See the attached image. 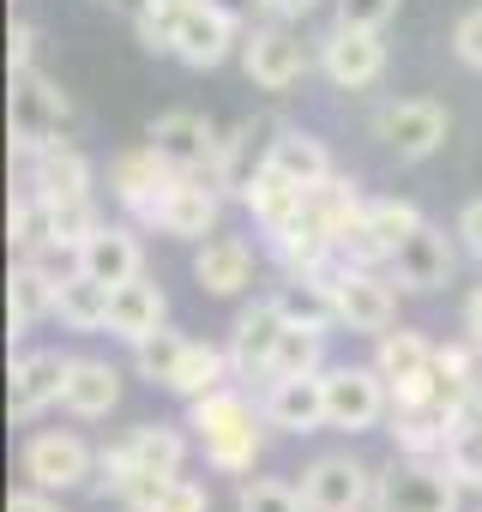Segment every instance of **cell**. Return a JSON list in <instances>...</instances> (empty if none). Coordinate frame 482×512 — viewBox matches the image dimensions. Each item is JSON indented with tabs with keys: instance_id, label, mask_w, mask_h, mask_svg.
I'll return each instance as SVG.
<instances>
[{
	"instance_id": "1",
	"label": "cell",
	"mask_w": 482,
	"mask_h": 512,
	"mask_svg": "<svg viewBox=\"0 0 482 512\" xmlns=\"http://www.w3.org/2000/svg\"><path fill=\"white\" fill-rule=\"evenodd\" d=\"M260 422H266V416H254V404L241 398L235 386H217V392L193 398V422H187V428L199 434L211 470H223V476H248L254 458H260Z\"/></svg>"
},
{
	"instance_id": "2",
	"label": "cell",
	"mask_w": 482,
	"mask_h": 512,
	"mask_svg": "<svg viewBox=\"0 0 482 512\" xmlns=\"http://www.w3.org/2000/svg\"><path fill=\"white\" fill-rule=\"evenodd\" d=\"M464 482L446 458H392L374 476V512H458Z\"/></svg>"
},
{
	"instance_id": "3",
	"label": "cell",
	"mask_w": 482,
	"mask_h": 512,
	"mask_svg": "<svg viewBox=\"0 0 482 512\" xmlns=\"http://www.w3.org/2000/svg\"><path fill=\"white\" fill-rule=\"evenodd\" d=\"M241 43V19L223 7V0H187V7L169 19V55L187 67H223L229 49Z\"/></svg>"
},
{
	"instance_id": "4",
	"label": "cell",
	"mask_w": 482,
	"mask_h": 512,
	"mask_svg": "<svg viewBox=\"0 0 482 512\" xmlns=\"http://www.w3.org/2000/svg\"><path fill=\"white\" fill-rule=\"evenodd\" d=\"M326 284H332L338 326L368 332V338H380V332L398 326V296H392V284H386L374 266H350V260H338V266L326 272Z\"/></svg>"
},
{
	"instance_id": "5",
	"label": "cell",
	"mask_w": 482,
	"mask_h": 512,
	"mask_svg": "<svg viewBox=\"0 0 482 512\" xmlns=\"http://www.w3.org/2000/svg\"><path fill=\"white\" fill-rule=\"evenodd\" d=\"M446 133H452V115L434 97H398V103H380V115H374V139L404 163L434 157L446 145Z\"/></svg>"
},
{
	"instance_id": "6",
	"label": "cell",
	"mask_w": 482,
	"mask_h": 512,
	"mask_svg": "<svg viewBox=\"0 0 482 512\" xmlns=\"http://www.w3.org/2000/svg\"><path fill=\"white\" fill-rule=\"evenodd\" d=\"M145 145H151L175 175H199V181H211V175H217V157H223L217 127H211L205 115H193V109L157 115V121L145 127Z\"/></svg>"
},
{
	"instance_id": "7",
	"label": "cell",
	"mask_w": 482,
	"mask_h": 512,
	"mask_svg": "<svg viewBox=\"0 0 482 512\" xmlns=\"http://www.w3.org/2000/svg\"><path fill=\"white\" fill-rule=\"evenodd\" d=\"M7 115H13V151L19 157H31V151H43V145H55L61 139V127H67V97L37 73V67H19L13 73V103H7Z\"/></svg>"
},
{
	"instance_id": "8",
	"label": "cell",
	"mask_w": 482,
	"mask_h": 512,
	"mask_svg": "<svg viewBox=\"0 0 482 512\" xmlns=\"http://www.w3.org/2000/svg\"><path fill=\"white\" fill-rule=\"evenodd\" d=\"M392 410V386L380 368H326V428L338 434H368Z\"/></svg>"
},
{
	"instance_id": "9",
	"label": "cell",
	"mask_w": 482,
	"mask_h": 512,
	"mask_svg": "<svg viewBox=\"0 0 482 512\" xmlns=\"http://www.w3.org/2000/svg\"><path fill=\"white\" fill-rule=\"evenodd\" d=\"M320 67H326V79L338 85V91H368V85H380V73H386V37L374 31V25H332L326 37H320Z\"/></svg>"
},
{
	"instance_id": "10",
	"label": "cell",
	"mask_w": 482,
	"mask_h": 512,
	"mask_svg": "<svg viewBox=\"0 0 482 512\" xmlns=\"http://www.w3.org/2000/svg\"><path fill=\"white\" fill-rule=\"evenodd\" d=\"M374 368L392 386V410L398 404H428L434 398V374H440V350L422 332H380Z\"/></svg>"
},
{
	"instance_id": "11",
	"label": "cell",
	"mask_w": 482,
	"mask_h": 512,
	"mask_svg": "<svg viewBox=\"0 0 482 512\" xmlns=\"http://www.w3.org/2000/svg\"><path fill=\"white\" fill-rule=\"evenodd\" d=\"M181 187V175L151 151V145H139V151H121L115 163H109V193L139 217V223H157L163 217V205H169V193Z\"/></svg>"
},
{
	"instance_id": "12",
	"label": "cell",
	"mask_w": 482,
	"mask_h": 512,
	"mask_svg": "<svg viewBox=\"0 0 482 512\" xmlns=\"http://www.w3.org/2000/svg\"><path fill=\"white\" fill-rule=\"evenodd\" d=\"M19 464H25V476H31L37 488H49V494L85 488V482L97 476V452H91L79 434H67V428H43V434H31Z\"/></svg>"
},
{
	"instance_id": "13",
	"label": "cell",
	"mask_w": 482,
	"mask_h": 512,
	"mask_svg": "<svg viewBox=\"0 0 482 512\" xmlns=\"http://www.w3.org/2000/svg\"><path fill=\"white\" fill-rule=\"evenodd\" d=\"M284 326H290V314H284L278 296H260V302H248L235 314V326H229V368H235V380H254V374L266 380Z\"/></svg>"
},
{
	"instance_id": "14",
	"label": "cell",
	"mask_w": 482,
	"mask_h": 512,
	"mask_svg": "<svg viewBox=\"0 0 482 512\" xmlns=\"http://www.w3.org/2000/svg\"><path fill=\"white\" fill-rule=\"evenodd\" d=\"M302 500H308V512H362V506H374V482H368L362 458L326 452L302 470Z\"/></svg>"
},
{
	"instance_id": "15",
	"label": "cell",
	"mask_w": 482,
	"mask_h": 512,
	"mask_svg": "<svg viewBox=\"0 0 482 512\" xmlns=\"http://www.w3.org/2000/svg\"><path fill=\"white\" fill-rule=\"evenodd\" d=\"M241 73H248L260 91H290L308 73V49L284 25H260V31L241 37Z\"/></svg>"
},
{
	"instance_id": "16",
	"label": "cell",
	"mask_w": 482,
	"mask_h": 512,
	"mask_svg": "<svg viewBox=\"0 0 482 512\" xmlns=\"http://www.w3.org/2000/svg\"><path fill=\"white\" fill-rule=\"evenodd\" d=\"M67 368H73V356H61V350H25V356L13 362V386H7L13 422H37L49 404H61Z\"/></svg>"
},
{
	"instance_id": "17",
	"label": "cell",
	"mask_w": 482,
	"mask_h": 512,
	"mask_svg": "<svg viewBox=\"0 0 482 512\" xmlns=\"http://www.w3.org/2000/svg\"><path fill=\"white\" fill-rule=\"evenodd\" d=\"M260 416H266V428H278V434H320V428H326V368H320V374L272 380L266 398H260Z\"/></svg>"
},
{
	"instance_id": "18",
	"label": "cell",
	"mask_w": 482,
	"mask_h": 512,
	"mask_svg": "<svg viewBox=\"0 0 482 512\" xmlns=\"http://www.w3.org/2000/svg\"><path fill=\"white\" fill-rule=\"evenodd\" d=\"M241 205H248V211L260 217V229L278 241V235H290V229L308 217V187H296V181L278 175L272 163H254V175L241 181Z\"/></svg>"
},
{
	"instance_id": "19",
	"label": "cell",
	"mask_w": 482,
	"mask_h": 512,
	"mask_svg": "<svg viewBox=\"0 0 482 512\" xmlns=\"http://www.w3.org/2000/svg\"><path fill=\"white\" fill-rule=\"evenodd\" d=\"M392 278L404 284V290H446L452 284V241H446V229H434V223H422L416 235H404L398 247H392Z\"/></svg>"
},
{
	"instance_id": "20",
	"label": "cell",
	"mask_w": 482,
	"mask_h": 512,
	"mask_svg": "<svg viewBox=\"0 0 482 512\" xmlns=\"http://www.w3.org/2000/svg\"><path fill=\"white\" fill-rule=\"evenodd\" d=\"M73 266L115 290V284H127V278H139V272H145V247H139V235H133L127 223H103V229L73 253Z\"/></svg>"
},
{
	"instance_id": "21",
	"label": "cell",
	"mask_w": 482,
	"mask_h": 512,
	"mask_svg": "<svg viewBox=\"0 0 482 512\" xmlns=\"http://www.w3.org/2000/svg\"><path fill=\"white\" fill-rule=\"evenodd\" d=\"M193 284L205 296H241V290L254 284V253H248V241H235V235L199 241V253H193Z\"/></svg>"
},
{
	"instance_id": "22",
	"label": "cell",
	"mask_w": 482,
	"mask_h": 512,
	"mask_svg": "<svg viewBox=\"0 0 482 512\" xmlns=\"http://www.w3.org/2000/svg\"><path fill=\"white\" fill-rule=\"evenodd\" d=\"M163 320H169V296H163L145 272H139V278H127V284H115V296H109V332H115L121 344L151 338Z\"/></svg>"
},
{
	"instance_id": "23",
	"label": "cell",
	"mask_w": 482,
	"mask_h": 512,
	"mask_svg": "<svg viewBox=\"0 0 482 512\" xmlns=\"http://www.w3.org/2000/svg\"><path fill=\"white\" fill-rule=\"evenodd\" d=\"M260 163H272L278 175H290L296 187H326L338 169H332V151L314 139V133H302V127H278V139H266V157Z\"/></svg>"
},
{
	"instance_id": "24",
	"label": "cell",
	"mask_w": 482,
	"mask_h": 512,
	"mask_svg": "<svg viewBox=\"0 0 482 512\" xmlns=\"http://www.w3.org/2000/svg\"><path fill=\"white\" fill-rule=\"evenodd\" d=\"M25 163H31V187H37L43 199H91V163H85L67 139L31 151Z\"/></svg>"
},
{
	"instance_id": "25",
	"label": "cell",
	"mask_w": 482,
	"mask_h": 512,
	"mask_svg": "<svg viewBox=\"0 0 482 512\" xmlns=\"http://www.w3.org/2000/svg\"><path fill=\"white\" fill-rule=\"evenodd\" d=\"M157 229H163V235H175V241H205V235L217 229V187H211V181H199V175H181V187L169 193V205H163Z\"/></svg>"
},
{
	"instance_id": "26",
	"label": "cell",
	"mask_w": 482,
	"mask_h": 512,
	"mask_svg": "<svg viewBox=\"0 0 482 512\" xmlns=\"http://www.w3.org/2000/svg\"><path fill=\"white\" fill-rule=\"evenodd\" d=\"M61 404H67L79 422H97V416H109V410L121 404V374H115L109 362H97V356H73Z\"/></svg>"
},
{
	"instance_id": "27",
	"label": "cell",
	"mask_w": 482,
	"mask_h": 512,
	"mask_svg": "<svg viewBox=\"0 0 482 512\" xmlns=\"http://www.w3.org/2000/svg\"><path fill=\"white\" fill-rule=\"evenodd\" d=\"M109 284H97L91 272H61V290H55V320L67 332H103L109 326Z\"/></svg>"
},
{
	"instance_id": "28",
	"label": "cell",
	"mask_w": 482,
	"mask_h": 512,
	"mask_svg": "<svg viewBox=\"0 0 482 512\" xmlns=\"http://www.w3.org/2000/svg\"><path fill=\"white\" fill-rule=\"evenodd\" d=\"M115 446L127 452V464H133V470L181 476V464H187V434H181V428H169V422H139V428H127V440H115Z\"/></svg>"
},
{
	"instance_id": "29",
	"label": "cell",
	"mask_w": 482,
	"mask_h": 512,
	"mask_svg": "<svg viewBox=\"0 0 482 512\" xmlns=\"http://www.w3.org/2000/svg\"><path fill=\"white\" fill-rule=\"evenodd\" d=\"M55 290H61V278H55L43 260H19V266H13V290H7L13 338H19V332H31L43 314H55Z\"/></svg>"
},
{
	"instance_id": "30",
	"label": "cell",
	"mask_w": 482,
	"mask_h": 512,
	"mask_svg": "<svg viewBox=\"0 0 482 512\" xmlns=\"http://www.w3.org/2000/svg\"><path fill=\"white\" fill-rule=\"evenodd\" d=\"M229 350H217V344H187V356H181V368H175V380H169V392L175 398H205V392H217V386H229Z\"/></svg>"
},
{
	"instance_id": "31",
	"label": "cell",
	"mask_w": 482,
	"mask_h": 512,
	"mask_svg": "<svg viewBox=\"0 0 482 512\" xmlns=\"http://www.w3.org/2000/svg\"><path fill=\"white\" fill-rule=\"evenodd\" d=\"M320 350H326V332H314V326H284V338H278V350H272V368H266V380H290V374H320Z\"/></svg>"
},
{
	"instance_id": "32",
	"label": "cell",
	"mask_w": 482,
	"mask_h": 512,
	"mask_svg": "<svg viewBox=\"0 0 482 512\" xmlns=\"http://www.w3.org/2000/svg\"><path fill=\"white\" fill-rule=\"evenodd\" d=\"M187 344H193V338H181V332H169V326H157L151 338H139V344H133V368H139V380L169 386L175 368H181V356H187Z\"/></svg>"
},
{
	"instance_id": "33",
	"label": "cell",
	"mask_w": 482,
	"mask_h": 512,
	"mask_svg": "<svg viewBox=\"0 0 482 512\" xmlns=\"http://www.w3.org/2000/svg\"><path fill=\"white\" fill-rule=\"evenodd\" d=\"M235 512H308V500H302L296 482H278V476H241Z\"/></svg>"
},
{
	"instance_id": "34",
	"label": "cell",
	"mask_w": 482,
	"mask_h": 512,
	"mask_svg": "<svg viewBox=\"0 0 482 512\" xmlns=\"http://www.w3.org/2000/svg\"><path fill=\"white\" fill-rule=\"evenodd\" d=\"M446 464L464 488H482V416H458L446 440Z\"/></svg>"
},
{
	"instance_id": "35",
	"label": "cell",
	"mask_w": 482,
	"mask_h": 512,
	"mask_svg": "<svg viewBox=\"0 0 482 512\" xmlns=\"http://www.w3.org/2000/svg\"><path fill=\"white\" fill-rule=\"evenodd\" d=\"M49 205H55V247H61V253H79V247L103 229V217H97L91 199H49Z\"/></svg>"
},
{
	"instance_id": "36",
	"label": "cell",
	"mask_w": 482,
	"mask_h": 512,
	"mask_svg": "<svg viewBox=\"0 0 482 512\" xmlns=\"http://www.w3.org/2000/svg\"><path fill=\"white\" fill-rule=\"evenodd\" d=\"M368 223H374V235H380V241H386V253H392V247H398L404 235H416L428 217H422L410 199H368Z\"/></svg>"
},
{
	"instance_id": "37",
	"label": "cell",
	"mask_w": 482,
	"mask_h": 512,
	"mask_svg": "<svg viewBox=\"0 0 482 512\" xmlns=\"http://www.w3.org/2000/svg\"><path fill=\"white\" fill-rule=\"evenodd\" d=\"M169 482H175V476H163V470H133V476L121 482V494H115V500H121L127 512H157V506H163V494H169Z\"/></svg>"
},
{
	"instance_id": "38",
	"label": "cell",
	"mask_w": 482,
	"mask_h": 512,
	"mask_svg": "<svg viewBox=\"0 0 482 512\" xmlns=\"http://www.w3.org/2000/svg\"><path fill=\"white\" fill-rule=\"evenodd\" d=\"M452 55H458V67L482 73V7H470V13L452 25Z\"/></svg>"
},
{
	"instance_id": "39",
	"label": "cell",
	"mask_w": 482,
	"mask_h": 512,
	"mask_svg": "<svg viewBox=\"0 0 482 512\" xmlns=\"http://www.w3.org/2000/svg\"><path fill=\"white\" fill-rule=\"evenodd\" d=\"M157 512H211V494H205V482H193V476H175Z\"/></svg>"
},
{
	"instance_id": "40",
	"label": "cell",
	"mask_w": 482,
	"mask_h": 512,
	"mask_svg": "<svg viewBox=\"0 0 482 512\" xmlns=\"http://www.w3.org/2000/svg\"><path fill=\"white\" fill-rule=\"evenodd\" d=\"M398 7H404V0H338V19H344V25H374V31H380Z\"/></svg>"
},
{
	"instance_id": "41",
	"label": "cell",
	"mask_w": 482,
	"mask_h": 512,
	"mask_svg": "<svg viewBox=\"0 0 482 512\" xmlns=\"http://www.w3.org/2000/svg\"><path fill=\"white\" fill-rule=\"evenodd\" d=\"M458 241H464L470 260H482V199H470V205L458 211Z\"/></svg>"
},
{
	"instance_id": "42",
	"label": "cell",
	"mask_w": 482,
	"mask_h": 512,
	"mask_svg": "<svg viewBox=\"0 0 482 512\" xmlns=\"http://www.w3.org/2000/svg\"><path fill=\"white\" fill-rule=\"evenodd\" d=\"M7 512H61V500L49 494V488H13V500H7Z\"/></svg>"
},
{
	"instance_id": "43",
	"label": "cell",
	"mask_w": 482,
	"mask_h": 512,
	"mask_svg": "<svg viewBox=\"0 0 482 512\" xmlns=\"http://www.w3.org/2000/svg\"><path fill=\"white\" fill-rule=\"evenodd\" d=\"M31 43H37V31H31L25 19H13V43H7V61H13V73H19V67H31Z\"/></svg>"
},
{
	"instance_id": "44",
	"label": "cell",
	"mask_w": 482,
	"mask_h": 512,
	"mask_svg": "<svg viewBox=\"0 0 482 512\" xmlns=\"http://www.w3.org/2000/svg\"><path fill=\"white\" fill-rule=\"evenodd\" d=\"M464 338L482 350V284L470 290V302H464Z\"/></svg>"
},
{
	"instance_id": "45",
	"label": "cell",
	"mask_w": 482,
	"mask_h": 512,
	"mask_svg": "<svg viewBox=\"0 0 482 512\" xmlns=\"http://www.w3.org/2000/svg\"><path fill=\"white\" fill-rule=\"evenodd\" d=\"M260 7H266V13H278V19H308L320 0H260Z\"/></svg>"
},
{
	"instance_id": "46",
	"label": "cell",
	"mask_w": 482,
	"mask_h": 512,
	"mask_svg": "<svg viewBox=\"0 0 482 512\" xmlns=\"http://www.w3.org/2000/svg\"><path fill=\"white\" fill-rule=\"evenodd\" d=\"M181 7H187V0H145V7H139V19H157V25H169Z\"/></svg>"
},
{
	"instance_id": "47",
	"label": "cell",
	"mask_w": 482,
	"mask_h": 512,
	"mask_svg": "<svg viewBox=\"0 0 482 512\" xmlns=\"http://www.w3.org/2000/svg\"><path fill=\"white\" fill-rule=\"evenodd\" d=\"M103 7H115V13H127V19H139V7H145V0H103Z\"/></svg>"
}]
</instances>
